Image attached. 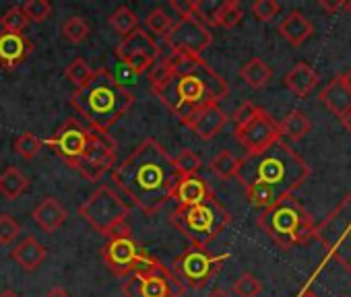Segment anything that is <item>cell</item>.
Masks as SVG:
<instances>
[{
  "label": "cell",
  "mask_w": 351,
  "mask_h": 297,
  "mask_svg": "<svg viewBox=\"0 0 351 297\" xmlns=\"http://www.w3.org/2000/svg\"><path fill=\"white\" fill-rule=\"evenodd\" d=\"M180 180L173 157L155 138H145L112 170V182L145 215H155L173 196Z\"/></svg>",
  "instance_id": "cell-1"
},
{
  "label": "cell",
  "mask_w": 351,
  "mask_h": 297,
  "mask_svg": "<svg viewBox=\"0 0 351 297\" xmlns=\"http://www.w3.org/2000/svg\"><path fill=\"white\" fill-rule=\"evenodd\" d=\"M308 178L310 166L285 140L275 142L256 155L242 157L236 174V180L246 190V201L258 209H269L293 196Z\"/></svg>",
  "instance_id": "cell-2"
},
{
  "label": "cell",
  "mask_w": 351,
  "mask_h": 297,
  "mask_svg": "<svg viewBox=\"0 0 351 297\" xmlns=\"http://www.w3.org/2000/svg\"><path fill=\"white\" fill-rule=\"evenodd\" d=\"M167 77L151 91L173 116L180 118V122L193 112L211 103H219L230 95L228 81L201 56L167 52Z\"/></svg>",
  "instance_id": "cell-3"
},
{
  "label": "cell",
  "mask_w": 351,
  "mask_h": 297,
  "mask_svg": "<svg viewBox=\"0 0 351 297\" xmlns=\"http://www.w3.org/2000/svg\"><path fill=\"white\" fill-rule=\"evenodd\" d=\"M71 105L85 116L91 128L108 132L134 105V95L108 68H97L93 79L71 95Z\"/></svg>",
  "instance_id": "cell-4"
},
{
  "label": "cell",
  "mask_w": 351,
  "mask_h": 297,
  "mask_svg": "<svg viewBox=\"0 0 351 297\" xmlns=\"http://www.w3.org/2000/svg\"><path fill=\"white\" fill-rule=\"evenodd\" d=\"M256 223L281 250L308 244L312 237H316V225L310 213L293 196H287L273 207L263 209Z\"/></svg>",
  "instance_id": "cell-5"
},
{
  "label": "cell",
  "mask_w": 351,
  "mask_h": 297,
  "mask_svg": "<svg viewBox=\"0 0 351 297\" xmlns=\"http://www.w3.org/2000/svg\"><path fill=\"white\" fill-rule=\"evenodd\" d=\"M169 219L171 225L191 242L193 248H205L232 223L230 211L215 198V194L207 196L199 205L178 207Z\"/></svg>",
  "instance_id": "cell-6"
},
{
  "label": "cell",
  "mask_w": 351,
  "mask_h": 297,
  "mask_svg": "<svg viewBox=\"0 0 351 297\" xmlns=\"http://www.w3.org/2000/svg\"><path fill=\"white\" fill-rule=\"evenodd\" d=\"M184 289L186 287L171 268L163 266L147 252L134 272L122 283L124 297H184Z\"/></svg>",
  "instance_id": "cell-7"
},
{
  "label": "cell",
  "mask_w": 351,
  "mask_h": 297,
  "mask_svg": "<svg viewBox=\"0 0 351 297\" xmlns=\"http://www.w3.org/2000/svg\"><path fill=\"white\" fill-rule=\"evenodd\" d=\"M79 215L101 235L110 237L116 231L128 227L126 219L130 215L128 205L110 186H99L81 207Z\"/></svg>",
  "instance_id": "cell-8"
},
{
  "label": "cell",
  "mask_w": 351,
  "mask_h": 297,
  "mask_svg": "<svg viewBox=\"0 0 351 297\" xmlns=\"http://www.w3.org/2000/svg\"><path fill=\"white\" fill-rule=\"evenodd\" d=\"M228 260V254L215 256L205 248H189L171 264V272L182 281V285L193 289H203L209 281L221 270V264Z\"/></svg>",
  "instance_id": "cell-9"
},
{
  "label": "cell",
  "mask_w": 351,
  "mask_h": 297,
  "mask_svg": "<svg viewBox=\"0 0 351 297\" xmlns=\"http://www.w3.org/2000/svg\"><path fill=\"white\" fill-rule=\"evenodd\" d=\"M234 134L238 142L246 148V155H256L275 142L283 140L279 122L265 107H256L246 122L236 126Z\"/></svg>",
  "instance_id": "cell-10"
},
{
  "label": "cell",
  "mask_w": 351,
  "mask_h": 297,
  "mask_svg": "<svg viewBox=\"0 0 351 297\" xmlns=\"http://www.w3.org/2000/svg\"><path fill=\"white\" fill-rule=\"evenodd\" d=\"M114 166H116V140L108 132L91 128L89 144H87L85 153H83V157H81V162L77 164L75 170L85 180L97 182Z\"/></svg>",
  "instance_id": "cell-11"
},
{
  "label": "cell",
  "mask_w": 351,
  "mask_h": 297,
  "mask_svg": "<svg viewBox=\"0 0 351 297\" xmlns=\"http://www.w3.org/2000/svg\"><path fill=\"white\" fill-rule=\"evenodd\" d=\"M161 50L157 42L151 38L147 29L136 27L132 34L122 38V42L116 48V56L120 58L122 66L128 68L132 75H143L153 66V62L159 58Z\"/></svg>",
  "instance_id": "cell-12"
},
{
  "label": "cell",
  "mask_w": 351,
  "mask_h": 297,
  "mask_svg": "<svg viewBox=\"0 0 351 297\" xmlns=\"http://www.w3.org/2000/svg\"><path fill=\"white\" fill-rule=\"evenodd\" d=\"M145 256L143 248L132 240L130 227H124L108 237V242L101 248V258L106 266L116 276H128L138 266L141 258Z\"/></svg>",
  "instance_id": "cell-13"
},
{
  "label": "cell",
  "mask_w": 351,
  "mask_h": 297,
  "mask_svg": "<svg viewBox=\"0 0 351 297\" xmlns=\"http://www.w3.org/2000/svg\"><path fill=\"white\" fill-rule=\"evenodd\" d=\"M91 138V126L81 124L77 118H69L48 140L46 144L52 148V151L69 166V168H77V164L81 162L85 148L89 144Z\"/></svg>",
  "instance_id": "cell-14"
},
{
  "label": "cell",
  "mask_w": 351,
  "mask_h": 297,
  "mask_svg": "<svg viewBox=\"0 0 351 297\" xmlns=\"http://www.w3.org/2000/svg\"><path fill=\"white\" fill-rule=\"evenodd\" d=\"M163 40H165L169 54L201 56L213 44V34L197 17H186V19H180L178 23H173L171 31Z\"/></svg>",
  "instance_id": "cell-15"
},
{
  "label": "cell",
  "mask_w": 351,
  "mask_h": 297,
  "mask_svg": "<svg viewBox=\"0 0 351 297\" xmlns=\"http://www.w3.org/2000/svg\"><path fill=\"white\" fill-rule=\"evenodd\" d=\"M182 124H186L201 140H211L228 124V114L219 107V103H211L186 116Z\"/></svg>",
  "instance_id": "cell-16"
},
{
  "label": "cell",
  "mask_w": 351,
  "mask_h": 297,
  "mask_svg": "<svg viewBox=\"0 0 351 297\" xmlns=\"http://www.w3.org/2000/svg\"><path fill=\"white\" fill-rule=\"evenodd\" d=\"M318 99L328 112L343 120L351 112V81L347 79V75H337L335 79H330L318 93Z\"/></svg>",
  "instance_id": "cell-17"
},
{
  "label": "cell",
  "mask_w": 351,
  "mask_h": 297,
  "mask_svg": "<svg viewBox=\"0 0 351 297\" xmlns=\"http://www.w3.org/2000/svg\"><path fill=\"white\" fill-rule=\"evenodd\" d=\"M32 50L34 42L25 34L0 31V66L5 70H13L19 64H23Z\"/></svg>",
  "instance_id": "cell-18"
},
{
  "label": "cell",
  "mask_w": 351,
  "mask_h": 297,
  "mask_svg": "<svg viewBox=\"0 0 351 297\" xmlns=\"http://www.w3.org/2000/svg\"><path fill=\"white\" fill-rule=\"evenodd\" d=\"M277 34L293 48L306 44L314 36V23L302 13V11H291L287 17L277 25Z\"/></svg>",
  "instance_id": "cell-19"
},
{
  "label": "cell",
  "mask_w": 351,
  "mask_h": 297,
  "mask_svg": "<svg viewBox=\"0 0 351 297\" xmlns=\"http://www.w3.org/2000/svg\"><path fill=\"white\" fill-rule=\"evenodd\" d=\"M32 219L42 227V231L46 233H54L58 231L64 221H66V209L58 203V198L54 196H46L32 213Z\"/></svg>",
  "instance_id": "cell-20"
},
{
  "label": "cell",
  "mask_w": 351,
  "mask_h": 297,
  "mask_svg": "<svg viewBox=\"0 0 351 297\" xmlns=\"http://www.w3.org/2000/svg\"><path fill=\"white\" fill-rule=\"evenodd\" d=\"M211 194H213V190H211V186L203 178L191 176V178H182L178 182V186H176L171 198L178 203V207H193V205L203 203Z\"/></svg>",
  "instance_id": "cell-21"
},
{
  "label": "cell",
  "mask_w": 351,
  "mask_h": 297,
  "mask_svg": "<svg viewBox=\"0 0 351 297\" xmlns=\"http://www.w3.org/2000/svg\"><path fill=\"white\" fill-rule=\"evenodd\" d=\"M318 81V73L306 62H298L295 66H291V70L283 79L285 87L298 97H308L316 89Z\"/></svg>",
  "instance_id": "cell-22"
},
{
  "label": "cell",
  "mask_w": 351,
  "mask_h": 297,
  "mask_svg": "<svg viewBox=\"0 0 351 297\" xmlns=\"http://www.w3.org/2000/svg\"><path fill=\"white\" fill-rule=\"evenodd\" d=\"M13 260L27 272H34L36 268H40V264L46 260V248L36 240V237H25L23 242H19L13 252H11Z\"/></svg>",
  "instance_id": "cell-23"
},
{
  "label": "cell",
  "mask_w": 351,
  "mask_h": 297,
  "mask_svg": "<svg viewBox=\"0 0 351 297\" xmlns=\"http://www.w3.org/2000/svg\"><path fill=\"white\" fill-rule=\"evenodd\" d=\"M240 77L250 89H263L273 79V68L263 58H252L240 68Z\"/></svg>",
  "instance_id": "cell-24"
},
{
  "label": "cell",
  "mask_w": 351,
  "mask_h": 297,
  "mask_svg": "<svg viewBox=\"0 0 351 297\" xmlns=\"http://www.w3.org/2000/svg\"><path fill=\"white\" fill-rule=\"evenodd\" d=\"M279 128H281V134L291 140V142H298L302 140L310 130H312V122L310 118L302 112V109H291L281 122H279Z\"/></svg>",
  "instance_id": "cell-25"
},
{
  "label": "cell",
  "mask_w": 351,
  "mask_h": 297,
  "mask_svg": "<svg viewBox=\"0 0 351 297\" xmlns=\"http://www.w3.org/2000/svg\"><path fill=\"white\" fill-rule=\"evenodd\" d=\"M27 188H29V178L21 170L7 168L3 174H0V194H3L7 201L19 198Z\"/></svg>",
  "instance_id": "cell-26"
},
{
  "label": "cell",
  "mask_w": 351,
  "mask_h": 297,
  "mask_svg": "<svg viewBox=\"0 0 351 297\" xmlns=\"http://www.w3.org/2000/svg\"><path fill=\"white\" fill-rule=\"evenodd\" d=\"M242 17H244V9L240 5V0H226L215 13V27L232 29L242 21Z\"/></svg>",
  "instance_id": "cell-27"
},
{
  "label": "cell",
  "mask_w": 351,
  "mask_h": 297,
  "mask_svg": "<svg viewBox=\"0 0 351 297\" xmlns=\"http://www.w3.org/2000/svg\"><path fill=\"white\" fill-rule=\"evenodd\" d=\"M211 172L217 176V178H221V180H232V178H236V174H238V168H240V159L234 155V153H230V151H221V153H217L213 159H211Z\"/></svg>",
  "instance_id": "cell-28"
},
{
  "label": "cell",
  "mask_w": 351,
  "mask_h": 297,
  "mask_svg": "<svg viewBox=\"0 0 351 297\" xmlns=\"http://www.w3.org/2000/svg\"><path fill=\"white\" fill-rule=\"evenodd\" d=\"M110 27L116 31V34H120V36H128V34H132L136 27H138V19H136V15L128 9V7H118L112 15H110Z\"/></svg>",
  "instance_id": "cell-29"
},
{
  "label": "cell",
  "mask_w": 351,
  "mask_h": 297,
  "mask_svg": "<svg viewBox=\"0 0 351 297\" xmlns=\"http://www.w3.org/2000/svg\"><path fill=\"white\" fill-rule=\"evenodd\" d=\"M173 166H176V170L180 172L182 178H191V176H197L203 162L195 151H191V148H182V151L173 157Z\"/></svg>",
  "instance_id": "cell-30"
},
{
  "label": "cell",
  "mask_w": 351,
  "mask_h": 297,
  "mask_svg": "<svg viewBox=\"0 0 351 297\" xmlns=\"http://www.w3.org/2000/svg\"><path fill=\"white\" fill-rule=\"evenodd\" d=\"M62 36L64 40H69L71 44H81L89 38V23L85 19H81L79 15L69 17L62 23Z\"/></svg>",
  "instance_id": "cell-31"
},
{
  "label": "cell",
  "mask_w": 351,
  "mask_h": 297,
  "mask_svg": "<svg viewBox=\"0 0 351 297\" xmlns=\"http://www.w3.org/2000/svg\"><path fill=\"white\" fill-rule=\"evenodd\" d=\"M64 75H66V79H69L71 83H75L77 89H79V87H85V85L93 79L95 70H93L83 58H75V60L66 66Z\"/></svg>",
  "instance_id": "cell-32"
},
{
  "label": "cell",
  "mask_w": 351,
  "mask_h": 297,
  "mask_svg": "<svg viewBox=\"0 0 351 297\" xmlns=\"http://www.w3.org/2000/svg\"><path fill=\"white\" fill-rule=\"evenodd\" d=\"M145 27H147L151 34L165 38V36L171 31L173 21H171V17H167V13H165L163 9H159V7H157V9H153V11L147 15V19H145Z\"/></svg>",
  "instance_id": "cell-33"
},
{
  "label": "cell",
  "mask_w": 351,
  "mask_h": 297,
  "mask_svg": "<svg viewBox=\"0 0 351 297\" xmlns=\"http://www.w3.org/2000/svg\"><path fill=\"white\" fill-rule=\"evenodd\" d=\"M27 23L29 21L21 7H11L3 17H0V27H3V31H11V34H23Z\"/></svg>",
  "instance_id": "cell-34"
},
{
  "label": "cell",
  "mask_w": 351,
  "mask_h": 297,
  "mask_svg": "<svg viewBox=\"0 0 351 297\" xmlns=\"http://www.w3.org/2000/svg\"><path fill=\"white\" fill-rule=\"evenodd\" d=\"M21 9L27 21H34V23H44L52 17V5L48 0H27Z\"/></svg>",
  "instance_id": "cell-35"
},
{
  "label": "cell",
  "mask_w": 351,
  "mask_h": 297,
  "mask_svg": "<svg viewBox=\"0 0 351 297\" xmlns=\"http://www.w3.org/2000/svg\"><path fill=\"white\" fill-rule=\"evenodd\" d=\"M42 148V140L34 134V132H23L17 140H15V151L17 155H21L23 159H34Z\"/></svg>",
  "instance_id": "cell-36"
},
{
  "label": "cell",
  "mask_w": 351,
  "mask_h": 297,
  "mask_svg": "<svg viewBox=\"0 0 351 297\" xmlns=\"http://www.w3.org/2000/svg\"><path fill=\"white\" fill-rule=\"evenodd\" d=\"M234 293L238 297H258L263 293V283L250 274V272H244L236 283H234Z\"/></svg>",
  "instance_id": "cell-37"
},
{
  "label": "cell",
  "mask_w": 351,
  "mask_h": 297,
  "mask_svg": "<svg viewBox=\"0 0 351 297\" xmlns=\"http://www.w3.org/2000/svg\"><path fill=\"white\" fill-rule=\"evenodd\" d=\"M279 13H281V5L277 0H254L252 3V15L261 23L273 21Z\"/></svg>",
  "instance_id": "cell-38"
},
{
  "label": "cell",
  "mask_w": 351,
  "mask_h": 297,
  "mask_svg": "<svg viewBox=\"0 0 351 297\" xmlns=\"http://www.w3.org/2000/svg\"><path fill=\"white\" fill-rule=\"evenodd\" d=\"M19 231H21V227L11 215H7V213L0 215V244L3 246L13 244L19 237Z\"/></svg>",
  "instance_id": "cell-39"
},
{
  "label": "cell",
  "mask_w": 351,
  "mask_h": 297,
  "mask_svg": "<svg viewBox=\"0 0 351 297\" xmlns=\"http://www.w3.org/2000/svg\"><path fill=\"white\" fill-rule=\"evenodd\" d=\"M171 9L178 13L180 19H186V17H195V3H189V0H184V3H180V0H171Z\"/></svg>",
  "instance_id": "cell-40"
},
{
  "label": "cell",
  "mask_w": 351,
  "mask_h": 297,
  "mask_svg": "<svg viewBox=\"0 0 351 297\" xmlns=\"http://www.w3.org/2000/svg\"><path fill=\"white\" fill-rule=\"evenodd\" d=\"M258 105L256 103H252V101H246V103H242L236 112H234V124L238 126V124H242V122H246L252 114H254V109H256Z\"/></svg>",
  "instance_id": "cell-41"
},
{
  "label": "cell",
  "mask_w": 351,
  "mask_h": 297,
  "mask_svg": "<svg viewBox=\"0 0 351 297\" xmlns=\"http://www.w3.org/2000/svg\"><path fill=\"white\" fill-rule=\"evenodd\" d=\"M318 7L322 11H326V13H337V11H343L345 3H343V0H339V3H326V0H320Z\"/></svg>",
  "instance_id": "cell-42"
},
{
  "label": "cell",
  "mask_w": 351,
  "mask_h": 297,
  "mask_svg": "<svg viewBox=\"0 0 351 297\" xmlns=\"http://www.w3.org/2000/svg\"><path fill=\"white\" fill-rule=\"evenodd\" d=\"M44 297H71L62 287H54V289H50Z\"/></svg>",
  "instance_id": "cell-43"
},
{
  "label": "cell",
  "mask_w": 351,
  "mask_h": 297,
  "mask_svg": "<svg viewBox=\"0 0 351 297\" xmlns=\"http://www.w3.org/2000/svg\"><path fill=\"white\" fill-rule=\"evenodd\" d=\"M207 297H232L226 289H215V291H211Z\"/></svg>",
  "instance_id": "cell-44"
},
{
  "label": "cell",
  "mask_w": 351,
  "mask_h": 297,
  "mask_svg": "<svg viewBox=\"0 0 351 297\" xmlns=\"http://www.w3.org/2000/svg\"><path fill=\"white\" fill-rule=\"evenodd\" d=\"M341 122H343V126H345V128H347V130L351 132V112H349V114H347V116H345V118H343Z\"/></svg>",
  "instance_id": "cell-45"
},
{
  "label": "cell",
  "mask_w": 351,
  "mask_h": 297,
  "mask_svg": "<svg viewBox=\"0 0 351 297\" xmlns=\"http://www.w3.org/2000/svg\"><path fill=\"white\" fill-rule=\"evenodd\" d=\"M0 297H19L13 289H7V291H3V293H0Z\"/></svg>",
  "instance_id": "cell-46"
},
{
  "label": "cell",
  "mask_w": 351,
  "mask_h": 297,
  "mask_svg": "<svg viewBox=\"0 0 351 297\" xmlns=\"http://www.w3.org/2000/svg\"><path fill=\"white\" fill-rule=\"evenodd\" d=\"M343 11H347V15L351 17V0H349V3H345V7H343Z\"/></svg>",
  "instance_id": "cell-47"
},
{
  "label": "cell",
  "mask_w": 351,
  "mask_h": 297,
  "mask_svg": "<svg viewBox=\"0 0 351 297\" xmlns=\"http://www.w3.org/2000/svg\"><path fill=\"white\" fill-rule=\"evenodd\" d=\"M300 297H316V295H314L312 291H304V293H302Z\"/></svg>",
  "instance_id": "cell-48"
},
{
  "label": "cell",
  "mask_w": 351,
  "mask_h": 297,
  "mask_svg": "<svg viewBox=\"0 0 351 297\" xmlns=\"http://www.w3.org/2000/svg\"><path fill=\"white\" fill-rule=\"evenodd\" d=\"M345 75H347V79L351 81V70H349V73H345Z\"/></svg>",
  "instance_id": "cell-49"
}]
</instances>
